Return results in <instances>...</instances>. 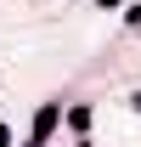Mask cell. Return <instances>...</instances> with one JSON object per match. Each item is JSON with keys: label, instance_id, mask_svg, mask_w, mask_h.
<instances>
[{"label": "cell", "instance_id": "6da1fadb", "mask_svg": "<svg viewBox=\"0 0 141 147\" xmlns=\"http://www.w3.org/2000/svg\"><path fill=\"white\" fill-rule=\"evenodd\" d=\"M56 119H62V102H45V108L34 113V142H45V136H51V125Z\"/></svg>", "mask_w": 141, "mask_h": 147}, {"label": "cell", "instance_id": "7a4b0ae2", "mask_svg": "<svg viewBox=\"0 0 141 147\" xmlns=\"http://www.w3.org/2000/svg\"><path fill=\"white\" fill-rule=\"evenodd\" d=\"M0 147H11V130H6V125H0Z\"/></svg>", "mask_w": 141, "mask_h": 147}, {"label": "cell", "instance_id": "3957f363", "mask_svg": "<svg viewBox=\"0 0 141 147\" xmlns=\"http://www.w3.org/2000/svg\"><path fill=\"white\" fill-rule=\"evenodd\" d=\"M130 23H136V28H141V6H130Z\"/></svg>", "mask_w": 141, "mask_h": 147}, {"label": "cell", "instance_id": "277c9868", "mask_svg": "<svg viewBox=\"0 0 141 147\" xmlns=\"http://www.w3.org/2000/svg\"><path fill=\"white\" fill-rule=\"evenodd\" d=\"M96 6H102V11H113V6H119V0H96Z\"/></svg>", "mask_w": 141, "mask_h": 147}]
</instances>
